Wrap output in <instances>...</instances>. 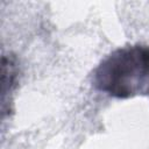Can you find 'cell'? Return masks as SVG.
I'll list each match as a JSON object with an SVG mask.
<instances>
[{
    "label": "cell",
    "mask_w": 149,
    "mask_h": 149,
    "mask_svg": "<svg viewBox=\"0 0 149 149\" xmlns=\"http://www.w3.org/2000/svg\"><path fill=\"white\" fill-rule=\"evenodd\" d=\"M93 86L111 97L133 98L149 93V47L129 44L115 49L93 71Z\"/></svg>",
    "instance_id": "6da1fadb"
},
{
    "label": "cell",
    "mask_w": 149,
    "mask_h": 149,
    "mask_svg": "<svg viewBox=\"0 0 149 149\" xmlns=\"http://www.w3.org/2000/svg\"><path fill=\"white\" fill-rule=\"evenodd\" d=\"M17 61L14 55H3L1 58V101H2V114L10 111V104L8 94L14 91L17 84Z\"/></svg>",
    "instance_id": "7a4b0ae2"
}]
</instances>
